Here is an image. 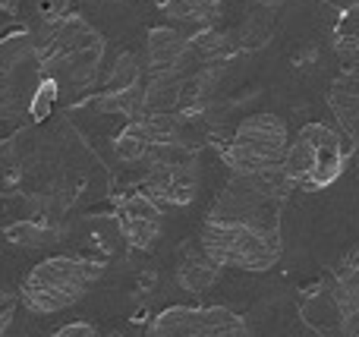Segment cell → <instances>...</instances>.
<instances>
[{
  "instance_id": "1",
  "label": "cell",
  "mask_w": 359,
  "mask_h": 337,
  "mask_svg": "<svg viewBox=\"0 0 359 337\" xmlns=\"http://www.w3.org/2000/svg\"><path fill=\"white\" fill-rule=\"evenodd\" d=\"M114 195V177L98 151L67 117L22 123L0 139V199H19L25 214L4 227L22 249L67 237L69 218L86 202Z\"/></svg>"
},
{
  "instance_id": "2",
  "label": "cell",
  "mask_w": 359,
  "mask_h": 337,
  "mask_svg": "<svg viewBox=\"0 0 359 337\" xmlns=\"http://www.w3.org/2000/svg\"><path fill=\"white\" fill-rule=\"evenodd\" d=\"M293 186L280 170L230 174L198 227L205 252L224 271L265 275L284 259L280 214Z\"/></svg>"
},
{
  "instance_id": "3",
  "label": "cell",
  "mask_w": 359,
  "mask_h": 337,
  "mask_svg": "<svg viewBox=\"0 0 359 337\" xmlns=\"http://www.w3.org/2000/svg\"><path fill=\"white\" fill-rule=\"evenodd\" d=\"M35 54L41 73L67 88L69 95H86L98 82L104 63V35L79 13H63L41 22V35L35 38Z\"/></svg>"
},
{
  "instance_id": "4",
  "label": "cell",
  "mask_w": 359,
  "mask_h": 337,
  "mask_svg": "<svg viewBox=\"0 0 359 337\" xmlns=\"http://www.w3.org/2000/svg\"><path fill=\"white\" fill-rule=\"evenodd\" d=\"M297 312L318 337H359V243L299 290Z\"/></svg>"
},
{
  "instance_id": "5",
  "label": "cell",
  "mask_w": 359,
  "mask_h": 337,
  "mask_svg": "<svg viewBox=\"0 0 359 337\" xmlns=\"http://www.w3.org/2000/svg\"><path fill=\"white\" fill-rule=\"evenodd\" d=\"M104 262L88 256H48L38 265H32L29 275L19 284V303L32 315H54L76 306L92 290V284L101 281Z\"/></svg>"
},
{
  "instance_id": "6",
  "label": "cell",
  "mask_w": 359,
  "mask_h": 337,
  "mask_svg": "<svg viewBox=\"0 0 359 337\" xmlns=\"http://www.w3.org/2000/svg\"><path fill=\"white\" fill-rule=\"evenodd\" d=\"M44 82L35 54V35L25 25H6L0 32V123L32 117L35 95Z\"/></svg>"
},
{
  "instance_id": "7",
  "label": "cell",
  "mask_w": 359,
  "mask_h": 337,
  "mask_svg": "<svg viewBox=\"0 0 359 337\" xmlns=\"http://www.w3.org/2000/svg\"><path fill=\"white\" fill-rule=\"evenodd\" d=\"M347 167V149H344L341 132H334L328 123H303L297 136L290 139V149L284 158V174L293 189L318 193L331 183L341 180Z\"/></svg>"
},
{
  "instance_id": "8",
  "label": "cell",
  "mask_w": 359,
  "mask_h": 337,
  "mask_svg": "<svg viewBox=\"0 0 359 337\" xmlns=\"http://www.w3.org/2000/svg\"><path fill=\"white\" fill-rule=\"evenodd\" d=\"M217 158L230 167V174H262L284 167L290 149V130L278 114H249L240 120L224 142L215 145Z\"/></svg>"
},
{
  "instance_id": "9",
  "label": "cell",
  "mask_w": 359,
  "mask_h": 337,
  "mask_svg": "<svg viewBox=\"0 0 359 337\" xmlns=\"http://www.w3.org/2000/svg\"><path fill=\"white\" fill-rule=\"evenodd\" d=\"M139 177L133 186H139L158 205H189L198 193V161L196 151L183 142H164L149 149L139 158Z\"/></svg>"
},
{
  "instance_id": "10",
  "label": "cell",
  "mask_w": 359,
  "mask_h": 337,
  "mask_svg": "<svg viewBox=\"0 0 359 337\" xmlns=\"http://www.w3.org/2000/svg\"><path fill=\"white\" fill-rule=\"evenodd\" d=\"M142 337H255L249 322L227 306H168Z\"/></svg>"
},
{
  "instance_id": "11",
  "label": "cell",
  "mask_w": 359,
  "mask_h": 337,
  "mask_svg": "<svg viewBox=\"0 0 359 337\" xmlns=\"http://www.w3.org/2000/svg\"><path fill=\"white\" fill-rule=\"evenodd\" d=\"M114 199V218L123 233V240L139 252H149L161 237V205L151 202L139 186L120 189Z\"/></svg>"
},
{
  "instance_id": "12",
  "label": "cell",
  "mask_w": 359,
  "mask_h": 337,
  "mask_svg": "<svg viewBox=\"0 0 359 337\" xmlns=\"http://www.w3.org/2000/svg\"><path fill=\"white\" fill-rule=\"evenodd\" d=\"M192 54V38L170 25H155L145 38V57H149V79L158 76H180L186 73V63Z\"/></svg>"
},
{
  "instance_id": "13",
  "label": "cell",
  "mask_w": 359,
  "mask_h": 337,
  "mask_svg": "<svg viewBox=\"0 0 359 337\" xmlns=\"http://www.w3.org/2000/svg\"><path fill=\"white\" fill-rule=\"evenodd\" d=\"M224 268L215 262V259L205 252L202 240L196 237H186L180 243V256H177V284L186 290V294H208L217 281H221Z\"/></svg>"
},
{
  "instance_id": "14",
  "label": "cell",
  "mask_w": 359,
  "mask_h": 337,
  "mask_svg": "<svg viewBox=\"0 0 359 337\" xmlns=\"http://www.w3.org/2000/svg\"><path fill=\"white\" fill-rule=\"evenodd\" d=\"M328 107L337 123L344 126V132L350 136L356 158H359V79H353V76H337L328 88Z\"/></svg>"
},
{
  "instance_id": "15",
  "label": "cell",
  "mask_w": 359,
  "mask_h": 337,
  "mask_svg": "<svg viewBox=\"0 0 359 337\" xmlns=\"http://www.w3.org/2000/svg\"><path fill=\"white\" fill-rule=\"evenodd\" d=\"M221 4L224 0H161V13L168 19L186 25H198V29H211L217 16H221Z\"/></svg>"
},
{
  "instance_id": "16",
  "label": "cell",
  "mask_w": 359,
  "mask_h": 337,
  "mask_svg": "<svg viewBox=\"0 0 359 337\" xmlns=\"http://www.w3.org/2000/svg\"><path fill=\"white\" fill-rule=\"evenodd\" d=\"M334 54H337V60H341V67H344V76H353V79H359V32L337 38V41H334Z\"/></svg>"
},
{
  "instance_id": "17",
  "label": "cell",
  "mask_w": 359,
  "mask_h": 337,
  "mask_svg": "<svg viewBox=\"0 0 359 337\" xmlns=\"http://www.w3.org/2000/svg\"><path fill=\"white\" fill-rule=\"evenodd\" d=\"M16 303H19V296L0 284V337H6V331H10L13 315H16Z\"/></svg>"
},
{
  "instance_id": "18",
  "label": "cell",
  "mask_w": 359,
  "mask_h": 337,
  "mask_svg": "<svg viewBox=\"0 0 359 337\" xmlns=\"http://www.w3.org/2000/svg\"><path fill=\"white\" fill-rule=\"evenodd\" d=\"M50 337H101V331L92 325V322H69V325L57 328Z\"/></svg>"
},
{
  "instance_id": "19",
  "label": "cell",
  "mask_w": 359,
  "mask_h": 337,
  "mask_svg": "<svg viewBox=\"0 0 359 337\" xmlns=\"http://www.w3.org/2000/svg\"><path fill=\"white\" fill-rule=\"evenodd\" d=\"M325 6H331L334 13H353L359 10V0H322Z\"/></svg>"
},
{
  "instance_id": "20",
  "label": "cell",
  "mask_w": 359,
  "mask_h": 337,
  "mask_svg": "<svg viewBox=\"0 0 359 337\" xmlns=\"http://www.w3.org/2000/svg\"><path fill=\"white\" fill-rule=\"evenodd\" d=\"M19 6H22V0H0V13H6V16H19Z\"/></svg>"
},
{
  "instance_id": "21",
  "label": "cell",
  "mask_w": 359,
  "mask_h": 337,
  "mask_svg": "<svg viewBox=\"0 0 359 337\" xmlns=\"http://www.w3.org/2000/svg\"><path fill=\"white\" fill-rule=\"evenodd\" d=\"M284 0H255V6H268V10H278Z\"/></svg>"
},
{
  "instance_id": "22",
  "label": "cell",
  "mask_w": 359,
  "mask_h": 337,
  "mask_svg": "<svg viewBox=\"0 0 359 337\" xmlns=\"http://www.w3.org/2000/svg\"><path fill=\"white\" fill-rule=\"evenodd\" d=\"M111 4H126V0H111Z\"/></svg>"
}]
</instances>
